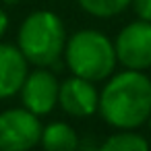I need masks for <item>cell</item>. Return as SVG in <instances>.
<instances>
[{
    "label": "cell",
    "mask_w": 151,
    "mask_h": 151,
    "mask_svg": "<svg viewBox=\"0 0 151 151\" xmlns=\"http://www.w3.org/2000/svg\"><path fill=\"white\" fill-rule=\"evenodd\" d=\"M97 112L116 130H134L151 116V79L145 70L112 73L99 91Z\"/></svg>",
    "instance_id": "obj_1"
},
{
    "label": "cell",
    "mask_w": 151,
    "mask_h": 151,
    "mask_svg": "<svg viewBox=\"0 0 151 151\" xmlns=\"http://www.w3.org/2000/svg\"><path fill=\"white\" fill-rule=\"evenodd\" d=\"M66 27L62 19L52 11L29 13L17 33V48L23 52L29 64L50 68L60 62L66 48Z\"/></svg>",
    "instance_id": "obj_2"
},
{
    "label": "cell",
    "mask_w": 151,
    "mask_h": 151,
    "mask_svg": "<svg viewBox=\"0 0 151 151\" xmlns=\"http://www.w3.org/2000/svg\"><path fill=\"white\" fill-rule=\"evenodd\" d=\"M64 62L68 70L87 81H104L116 70L114 42L97 29H79L66 40Z\"/></svg>",
    "instance_id": "obj_3"
},
{
    "label": "cell",
    "mask_w": 151,
    "mask_h": 151,
    "mask_svg": "<svg viewBox=\"0 0 151 151\" xmlns=\"http://www.w3.org/2000/svg\"><path fill=\"white\" fill-rule=\"evenodd\" d=\"M40 116L27 108L0 112V151H33L42 139Z\"/></svg>",
    "instance_id": "obj_4"
},
{
    "label": "cell",
    "mask_w": 151,
    "mask_h": 151,
    "mask_svg": "<svg viewBox=\"0 0 151 151\" xmlns=\"http://www.w3.org/2000/svg\"><path fill=\"white\" fill-rule=\"evenodd\" d=\"M116 60L130 70H147L151 68V23L149 21H132L124 25L114 42Z\"/></svg>",
    "instance_id": "obj_5"
},
{
    "label": "cell",
    "mask_w": 151,
    "mask_h": 151,
    "mask_svg": "<svg viewBox=\"0 0 151 151\" xmlns=\"http://www.w3.org/2000/svg\"><path fill=\"white\" fill-rule=\"evenodd\" d=\"M58 89L60 81L56 79V75L50 73V68L35 66V70L27 73L19 91L21 104L35 116H48L58 106Z\"/></svg>",
    "instance_id": "obj_6"
},
{
    "label": "cell",
    "mask_w": 151,
    "mask_h": 151,
    "mask_svg": "<svg viewBox=\"0 0 151 151\" xmlns=\"http://www.w3.org/2000/svg\"><path fill=\"white\" fill-rule=\"evenodd\" d=\"M99 91L93 81L81 79L77 75L64 79L58 89V108L73 118H87L97 112Z\"/></svg>",
    "instance_id": "obj_7"
},
{
    "label": "cell",
    "mask_w": 151,
    "mask_h": 151,
    "mask_svg": "<svg viewBox=\"0 0 151 151\" xmlns=\"http://www.w3.org/2000/svg\"><path fill=\"white\" fill-rule=\"evenodd\" d=\"M27 73L29 62L23 52L13 44L0 42V99L15 97L23 87Z\"/></svg>",
    "instance_id": "obj_8"
},
{
    "label": "cell",
    "mask_w": 151,
    "mask_h": 151,
    "mask_svg": "<svg viewBox=\"0 0 151 151\" xmlns=\"http://www.w3.org/2000/svg\"><path fill=\"white\" fill-rule=\"evenodd\" d=\"M40 145L44 151H79V134L66 122H50L42 128Z\"/></svg>",
    "instance_id": "obj_9"
},
{
    "label": "cell",
    "mask_w": 151,
    "mask_h": 151,
    "mask_svg": "<svg viewBox=\"0 0 151 151\" xmlns=\"http://www.w3.org/2000/svg\"><path fill=\"white\" fill-rule=\"evenodd\" d=\"M99 151H149V141L139 132L118 130L101 143Z\"/></svg>",
    "instance_id": "obj_10"
},
{
    "label": "cell",
    "mask_w": 151,
    "mask_h": 151,
    "mask_svg": "<svg viewBox=\"0 0 151 151\" xmlns=\"http://www.w3.org/2000/svg\"><path fill=\"white\" fill-rule=\"evenodd\" d=\"M77 4L91 17L112 19L130 6V0H77Z\"/></svg>",
    "instance_id": "obj_11"
},
{
    "label": "cell",
    "mask_w": 151,
    "mask_h": 151,
    "mask_svg": "<svg viewBox=\"0 0 151 151\" xmlns=\"http://www.w3.org/2000/svg\"><path fill=\"white\" fill-rule=\"evenodd\" d=\"M130 6H132L137 19L151 23V0H130Z\"/></svg>",
    "instance_id": "obj_12"
},
{
    "label": "cell",
    "mask_w": 151,
    "mask_h": 151,
    "mask_svg": "<svg viewBox=\"0 0 151 151\" xmlns=\"http://www.w3.org/2000/svg\"><path fill=\"white\" fill-rule=\"evenodd\" d=\"M6 29H9V15H6V11L2 6H0V37L6 33Z\"/></svg>",
    "instance_id": "obj_13"
},
{
    "label": "cell",
    "mask_w": 151,
    "mask_h": 151,
    "mask_svg": "<svg viewBox=\"0 0 151 151\" xmlns=\"http://www.w3.org/2000/svg\"><path fill=\"white\" fill-rule=\"evenodd\" d=\"M147 122H149V130H151V116H149V120H147Z\"/></svg>",
    "instance_id": "obj_14"
},
{
    "label": "cell",
    "mask_w": 151,
    "mask_h": 151,
    "mask_svg": "<svg viewBox=\"0 0 151 151\" xmlns=\"http://www.w3.org/2000/svg\"><path fill=\"white\" fill-rule=\"evenodd\" d=\"M6 2H15V0H6Z\"/></svg>",
    "instance_id": "obj_15"
}]
</instances>
